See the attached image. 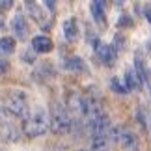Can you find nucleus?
Returning a JSON list of instances; mask_svg holds the SVG:
<instances>
[{
	"mask_svg": "<svg viewBox=\"0 0 151 151\" xmlns=\"http://www.w3.org/2000/svg\"><path fill=\"white\" fill-rule=\"evenodd\" d=\"M77 151H88V149H77Z\"/></svg>",
	"mask_w": 151,
	"mask_h": 151,
	"instance_id": "obj_27",
	"label": "nucleus"
},
{
	"mask_svg": "<svg viewBox=\"0 0 151 151\" xmlns=\"http://www.w3.org/2000/svg\"><path fill=\"white\" fill-rule=\"evenodd\" d=\"M131 24H132V21L129 17H121L119 19V26H131Z\"/></svg>",
	"mask_w": 151,
	"mask_h": 151,
	"instance_id": "obj_24",
	"label": "nucleus"
},
{
	"mask_svg": "<svg viewBox=\"0 0 151 151\" xmlns=\"http://www.w3.org/2000/svg\"><path fill=\"white\" fill-rule=\"evenodd\" d=\"M9 71V62L6 58H0V75H6Z\"/></svg>",
	"mask_w": 151,
	"mask_h": 151,
	"instance_id": "obj_21",
	"label": "nucleus"
},
{
	"mask_svg": "<svg viewBox=\"0 0 151 151\" xmlns=\"http://www.w3.org/2000/svg\"><path fill=\"white\" fill-rule=\"evenodd\" d=\"M95 52H97V56H99V60L104 63V65H112V63L116 62V50L112 45H99V47L95 49Z\"/></svg>",
	"mask_w": 151,
	"mask_h": 151,
	"instance_id": "obj_9",
	"label": "nucleus"
},
{
	"mask_svg": "<svg viewBox=\"0 0 151 151\" xmlns=\"http://www.w3.org/2000/svg\"><path fill=\"white\" fill-rule=\"evenodd\" d=\"M49 119H50V131L54 132V134H67V132L71 131V127H73L71 114L67 112L65 106H62V103L52 104Z\"/></svg>",
	"mask_w": 151,
	"mask_h": 151,
	"instance_id": "obj_2",
	"label": "nucleus"
},
{
	"mask_svg": "<svg viewBox=\"0 0 151 151\" xmlns=\"http://www.w3.org/2000/svg\"><path fill=\"white\" fill-rule=\"evenodd\" d=\"M32 50L39 52V54L50 52L52 50V41L47 36H36V37H32Z\"/></svg>",
	"mask_w": 151,
	"mask_h": 151,
	"instance_id": "obj_11",
	"label": "nucleus"
},
{
	"mask_svg": "<svg viewBox=\"0 0 151 151\" xmlns=\"http://www.w3.org/2000/svg\"><path fill=\"white\" fill-rule=\"evenodd\" d=\"M110 90H112L114 93H119V95L129 91V90H127V86H125V82H121L118 77H112V78H110Z\"/></svg>",
	"mask_w": 151,
	"mask_h": 151,
	"instance_id": "obj_19",
	"label": "nucleus"
},
{
	"mask_svg": "<svg viewBox=\"0 0 151 151\" xmlns=\"http://www.w3.org/2000/svg\"><path fill=\"white\" fill-rule=\"evenodd\" d=\"M0 151H4V149H2V146H0Z\"/></svg>",
	"mask_w": 151,
	"mask_h": 151,
	"instance_id": "obj_28",
	"label": "nucleus"
},
{
	"mask_svg": "<svg viewBox=\"0 0 151 151\" xmlns=\"http://www.w3.org/2000/svg\"><path fill=\"white\" fill-rule=\"evenodd\" d=\"M47 131H50V119L45 110H36V112H30V116L22 121V132L30 138H37L43 136Z\"/></svg>",
	"mask_w": 151,
	"mask_h": 151,
	"instance_id": "obj_1",
	"label": "nucleus"
},
{
	"mask_svg": "<svg viewBox=\"0 0 151 151\" xmlns=\"http://www.w3.org/2000/svg\"><path fill=\"white\" fill-rule=\"evenodd\" d=\"M82 116L86 118V121H91V119H97L101 116H104V110L97 99L82 97Z\"/></svg>",
	"mask_w": 151,
	"mask_h": 151,
	"instance_id": "obj_6",
	"label": "nucleus"
},
{
	"mask_svg": "<svg viewBox=\"0 0 151 151\" xmlns=\"http://www.w3.org/2000/svg\"><path fill=\"white\" fill-rule=\"evenodd\" d=\"M13 121H17L13 116H11V112L6 106H2L0 104V125H6V123H13Z\"/></svg>",
	"mask_w": 151,
	"mask_h": 151,
	"instance_id": "obj_20",
	"label": "nucleus"
},
{
	"mask_svg": "<svg viewBox=\"0 0 151 151\" xmlns=\"http://www.w3.org/2000/svg\"><path fill=\"white\" fill-rule=\"evenodd\" d=\"M108 134H110L114 144H119V146L125 147L127 151H138V147H140L138 136L131 129H127V127H112Z\"/></svg>",
	"mask_w": 151,
	"mask_h": 151,
	"instance_id": "obj_4",
	"label": "nucleus"
},
{
	"mask_svg": "<svg viewBox=\"0 0 151 151\" xmlns=\"http://www.w3.org/2000/svg\"><path fill=\"white\" fill-rule=\"evenodd\" d=\"M4 106L9 110L11 116H13L15 119H22V121H24L28 116H30V106H28L26 95L22 93V91H13V93H9Z\"/></svg>",
	"mask_w": 151,
	"mask_h": 151,
	"instance_id": "obj_3",
	"label": "nucleus"
},
{
	"mask_svg": "<svg viewBox=\"0 0 151 151\" xmlns=\"http://www.w3.org/2000/svg\"><path fill=\"white\" fill-rule=\"evenodd\" d=\"M4 24H6V17L4 13H0V28H4Z\"/></svg>",
	"mask_w": 151,
	"mask_h": 151,
	"instance_id": "obj_25",
	"label": "nucleus"
},
{
	"mask_svg": "<svg viewBox=\"0 0 151 151\" xmlns=\"http://www.w3.org/2000/svg\"><path fill=\"white\" fill-rule=\"evenodd\" d=\"M67 112L73 116H82V97L77 91L67 93Z\"/></svg>",
	"mask_w": 151,
	"mask_h": 151,
	"instance_id": "obj_10",
	"label": "nucleus"
},
{
	"mask_svg": "<svg viewBox=\"0 0 151 151\" xmlns=\"http://www.w3.org/2000/svg\"><path fill=\"white\" fill-rule=\"evenodd\" d=\"M114 39H116V41H114V45H112V47H114L116 50H118L119 47H123V45H125V37H123V36H116Z\"/></svg>",
	"mask_w": 151,
	"mask_h": 151,
	"instance_id": "obj_22",
	"label": "nucleus"
},
{
	"mask_svg": "<svg viewBox=\"0 0 151 151\" xmlns=\"http://www.w3.org/2000/svg\"><path fill=\"white\" fill-rule=\"evenodd\" d=\"M110 129H112V123H110V118L106 114L101 116L97 119H91V121H86V132L91 136V138H99V136H106Z\"/></svg>",
	"mask_w": 151,
	"mask_h": 151,
	"instance_id": "obj_5",
	"label": "nucleus"
},
{
	"mask_svg": "<svg viewBox=\"0 0 151 151\" xmlns=\"http://www.w3.org/2000/svg\"><path fill=\"white\" fill-rule=\"evenodd\" d=\"M104 8H106V4L104 2H91L90 4V9H91V17L99 22V24H104Z\"/></svg>",
	"mask_w": 151,
	"mask_h": 151,
	"instance_id": "obj_16",
	"label": "nucleus"
},
{
	"mask_svg": "<svg viewBox=\"0 0 151 151\" xmlns=\"http://www.w3.org/2000/svg\"><path fill=\"white\" fill-rule=\"evenodd\" d=\"M11 30H13V34L17 36V39H19V41L26 39L28 24H26V19H24L21 13H17V15L13 17V21H11Z\"/></svg>",
	"mask_w": 151,
	"mask_h": 151,
	"instance_id": "obj_8",
	"label": "nucleus"
},
{
	"mask_svg": "<svg viewBox=\"0 0 151 151\" xmlns=\"http://www.w3.org/2000/svg\"><path fill=\"white\" fill-rule=\"evenodd\" d=\"M65 67L69 69V71H84V69H86V63H84L82 58L73 56V58H69V60H67Z\"/></svg>",
	"mask_w": 151,
	"mask_h": 151,
	"instance_id": "obj_18",
	"label": "nucleus"
},
{
	"mask_svg": "<svg viewBox=\"0 0 151 151\" xmlns=\"http://www.w3.org/2000/svg\"><path fill=\"white\" fill-rule=\"evenodd\" d=\"M134 71L140 75V78H142L144 84L149 82V73H147V67H146V62H144L142 52H136V54H134Z\"/></svg>",
	"mask_w": 151,
	"mask_h": 151,
	"instance_id": "obj_14",
	"label": "nucleus"
},
{
	"mask_svg": "<svg viewBox=\"0 0 151 151\" xmlns=\"http://www.w3.org/2000/svg\"><path fill=\"white\" fill-rule=\"evenodd\" d=\"M112 144H114V142H112V138H110V134L99 136V138H91L90 151H110Z\"/></svg>",
	"mask_w": 151,
	"mask_h": 151,
	"instance_id": "obj_13",
	"label": "nucleus"
},
{
	"mask_svg": "<svg viewBox=\"0 0 151 151\" xmlns=\"http://www.w3.org/2000/svg\"><path fill=\"white\" fill-rule=\"evenodd\" d=\"M13 50H15V41L11 37H2L0 39V54L2 56L13 54Z\"/></svg>",
	"mask_w": 151,
	"mask_h": 151,
	"instance_id": "obj_17",
	"label": "nucleus"
},
{
	"mask_svg": "<svg viewBox=\"0 0 151 151\" xmlns=\"http://www.w3.org/2000/svg\"><path fill=\"white\" fill-rule=\"evenodd\" d=\"M146 19L151 22V8H147V9H146Z\"/></svg>",
	"mask_w": 151,
	"mask_h": 151,
	"instance_id": "obj_26",
	"label": "nucleus"
},
{
	"mask_svg": "<svg viewBox=\"0 0 151 151\" xmlns=\"http://www.w3.org/2000/svg\"><path fill=\"white\" fill-rule=\"evenodd\" d=\"M125 86H127V90H140L142 88V78H140V75H138L134 69H127L125 71Z\"/></svg>",
	"mask_w": 151,
	"mask_h": 151,
	"instance_id": "obj_12",
	"label": "nucleus"
},
{
	"mask_svg": "<svg viewBox=\"0 0 151 151\" xmlns=\"http://www.w3.org/2000/svg\"><path fill=\"white\" fill-rule=\"evenodd\" d=\"M21 127L17 125V121L13 123H6V125H0V138H2L4 142H17L21 138Z\"/></svg>",
	"mask_w": 151,
	"mask_h": 151,
	"instance_id": "obj_7",
	"label": "nucleus"
},
{
	"mask_svg": "<svg viewBox=\"0 0 151 151\" xmlns=\"http://www.w3.org/2000/svg\"><path fill=\"white\" fill-rule=\"evenodd\" d=\"M63 36H65L67 41H77L78 37V26L75 19H67L63 22Z\"/></svg>",
	"mask_w": 151,
	"mask_h": 151,
	"instance_id": "obj_15",
	"label": "nucleus"
},
{
	"mask_svg": "<svg viewBox=\"0 0 151 151\" xmlns=\"http://www.w3.org/2000/svg\"><path fill=\"white\" fill-rule=\"evenodd\" d=\"M43 8H45V11H49V13L52 15V13H54V9H56V4L49 0V2H43Z\"/></svg>",
	"mask_w": 151,
	"mask_h": 151,
	"instance_id": "obj_23",
	"label": "nucleus"
}]
</instances>
